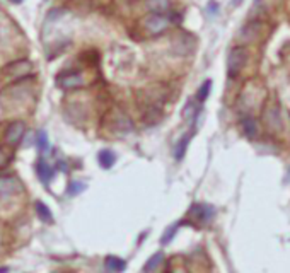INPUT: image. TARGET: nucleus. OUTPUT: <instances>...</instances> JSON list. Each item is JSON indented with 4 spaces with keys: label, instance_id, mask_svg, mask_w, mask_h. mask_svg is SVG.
<instances>
[{
    "label": "nucleus",
    "instance_id": "nucleus-1",
    "mask_svg": "<svg viewBox=\"0 0 290 273\" xmlns=\"http://www.w3.org/2000/svg\"><path fill=\"white\" fill-rule=\"evenodd\" d=\"M248 62V50L244 46H234L227 57V75L230 79L237 77Z\"/></svg>",
    "mask_w": 290,
    "mask_h": 273
},
{
    "label": "nucleus",
    "instance_id": "nucleus-2",
    "mask_svg": "<svg viewBox=\"0 0 290 273\" xmlns=\"http://www.w3.org/2000/svg\"><path fill=\"white\" fill-rule=\"evenodd\" d=\"M171 22L172 21H171V17H169V14H152L150 12L147 17H144L142 26L148 34H152V36H159V34H162L169 26H171Z\"/></svg>",
    "mask_w": 290,
    "mask_h": 273
},
{
    "label": "nucleus",
    "instance_id": "nucleus-3",
    "mask_svg": "<svg viewBox=\"0 0 290 273\" xmlns=\"http://www.w3.org/2000/svg\"><path fill=\"white\" fill-rule=\"evenodd\" d=\"M191 215L196 222L208 224V222H212L213 215H215V210L210 205H205V203H196V205L191 207Z\"/></svg>",
    "mask_w": 290,
    "mask_h": 273
},
{
    "label": "nucleus",
    "instance_id": "nucleus-4",
    "mask_svg": "<svg viewBox=\"0 0 290 273\" xmlns=\"http://www.w3.org/2000/svg\"><path fill=\"white\" fill-rule=\"evenodd\" d=\"M21 183L16 178H0V200H7L21 191Z\"/></svg>",
    "mask_w": 290,
    "mask_h": 273
},
{
    "label": "nucleus",
    "instance_id": "nucleus-5",
    "mask_svg": "<svg viewBox=\"0 0 290 273\" xmlns=\"http://www.w3.org/2000/svg\"><path fill=\"white\" fill-rule=\"evenodd\" d=\"M57 81L62 89H75L84 84V79H82V75L77 74V72H65V74L58 75Z\"/></svg>",
    "mask_w": 290,
    "mask_h": 273
},
{
    "label": "nucleus",
    "instance_id": "nucleus-6",
    "mask_svg": "<svg viewBox=\"0 0 290 273\" xmlns=\"http://www.w3.org/2000/svg\"><path fill=\"white\" fill-rule=\"evenodd\" d=\"M24 132H26V126H24L22 122H14V123H10L9 128H7V133H5L7 142H9L10 145H17L21 140H22Z\"/></svg>",
    "mask_w": 290,
    "mask_h": 273
},
{
    "label": "nucleus",
    "instance_id": "nucleus-7",
    "mask_svg": "<svg viewBox=\"0 0 290 273\" xmlns=\"http://www.w3.org/2000/svg\"><path fill=\"white\" fill-rule=\"evenodd\" d=\"M145 5L152 14H169L171 2L169 0H145Z\"/></svg>",
    "mask_w": 290,
    "mask_h": 273
},
{
    "label": "nucleus",
    "instance_id": "nucleus-8",
    "mask_svg": "<svg viewBox=\"0 0 290 273\" xmlns=\"http://www.w3.org/2000/svg\"><path fill=\"white\" fill-rule=\"evenodd\" d=\"M265 123H267L270 128L273 130H278L282 126V118H280V111H278V108H275V106H271V108H268L267 111H265Z\"/></svg>",
    "mask_w": 290,
    "mask_h": 273
},
{
    "label": "nucleus",
    "instance_id": "nucleus-9",
    "mask_svg": "<svg viewBox=\"0 0 290 273\" xmlns=\"http://www.w3.org/2000/svg\"><path fill=\"white\" fill-rule=\"evenodd\" d=\"M36 172H38V176H40L41 181H43V183H48L51 178H53L55 169L51 168L50 164H46V162H44L43 159H40V161H38V164H36Z\"/></svg>",
    "mask_w": 290,
    "mask_h": 273
},
{
    "label": "nucleus",
    "instance_id": "nucleus-10",
    "mask_svg": "<svg viewBox=\"0 0 290 273\" xmlns=\"http://www.w3.org/2000/svg\"><path fill=\"white\" fill-rule=\"evenodd\" d=\"M241 126H243V132L248 138H254L258 135V123L254 118L251 116H246V118L241 122Z\"/></svg>",
    "mask_w": 290,
    "mask_h": 273
},
{
    "label": "nucleus",
    "instance_id": "nucleus-11",
    "mask_svg": "<svg viewBox=\"0 0 290 273\" xmlns=\"http://www.w3.org/2000/svg\"><path fill=\"white\" fill-rule=\"evenodd\" d=\"M106 268H108L109 272L122 273L126 270V261L118 256H108L106 258Z\"/></svg>",
    "mask_w": 290,
    "mask_h": 273
},
{
    "label": "nucleus",
    "instance_id": "nucleus-12",
    "mask_svg": "<svg viewBox=\"0 0 290 273\" xmlns=\"http://www.w3.org/2000/svg\"><path fill=\"white\" fill-rule=\"evenodd\" d=\"M191 137H193V132L186 133V135H183L181 138H179L178 145H176V152H174L176 161H181V159L185 157L186 148H188V145H189V140H191Z\"/></svg>",
    "mask_w": 290,
    "mask_h": 273
},
{
    "label": "nucleus",
    "instance_id": "nucleus-13",
    "mask_svg": "<svg viewBox=\"0 0 290 273\" xmlns=\"http://www.w3.org/2000/svg\"><path fill=\"white\" fill-rule=\"evenodd\" d=\"M98 161H99V164H101V168L109 169V168H113V166H115L116 155H115V152H111V150H108V148H104V150L99 152Z\"/></svg>",
    "mask_w": 290,
    "mask_h": 273
},
{
    "label": "nucleus",
    "instance_id": "nucleus-14",
    "mask_svg": "<svg viewBox=\"0 0 290 273\" xmlns=\"http://www.w3.org/2000/svg\"><path fill=\"white\" fill-rule=\"evenodd\" d=\"M164 261V254L161 253V251H157V253H154L150 258L147 260V263H145V267H144V272L145 273H150V272H154L155 268L159 267V265Z\"/></svg>",
    "mask_w": 290,
    "mask_h": 273
},
{
    "label": "nucleus",
    "instance_id": "nucleus-15",
    "mask_svg": "<svg viewBox=\"0 0 290 273\" xmlns=\"http://www.w3.org/2000/svg\"><path fill=\"white\" fill-rule=\"evenodd\" d=\"M36 213H38V217L43 220V222H51V220H53L50 209H48V207L44 205L43 202H36Z\"/></svg>",
    "mask_w": 290,
    "mask_h": 273
},
{
    "label": "nucleus",
    "instance_id": "nucleus-16",
    "mask_svg": "<svg viewBox=\"0 0 290 273\" xmlns=\"http://www.w3.org/2000/svg\"><path fill=\"white\" fill-rule=\"evenodd\" d=\"M210 89H212V81H210V79H207V81L198 87V91H196V99H198L200 103H203L207 98H208Z\"/></svg>",
    "mask_w": 290,
    "mask_h": 273
},
{
    "label": "nucleus",
    "instance_id": "nucleus-17",
    "mask_svg": "<svg viewBox=\"0 0 290 273\" xmlns=\"http://www.w3.org/2000/svg\"><path fill=\"white\" fill-rule=\"evenodd\" d=\"M196 113H198V109L195 108V103L189 101L188 105L185 106V111H183V118L186 120V122H193L196 116Z\"/></svg>",
    "mask_w": 290,
    "mask_h": 273
},
{
    "label": "nucleus",
    "instance_id": "nucleus-18",
    "mask_svg": "<svg viewBox=\"0 0 290 273\" xmlns=\"http://www.w3.org/2000/svg\"><path fill=\"white\" fill-rule=\"evenodd\" d=\"M36 145L38 148H40V152H46L48 148H50V144H48V137H46V132H38L36 135Z\"/></svg>",
    "mask_w": 290,
    "mask_h": 273
},
{
    "label": "nucleus",
    "instance_id": "nucleus-19",
    "mask_svg": "<svg viewBox=\"0 0 290 273\" xmlns=\"http://www.w3.org/2000/svg\"><path fill=\"white\" fill-rule=\"evenodd\" d=\"M183 222H176V224H172L171 227H169L167 231H166L164 234H162V239H161V243L162 244H169L171 243V239L174 237V234H176V231H178V227L181 226Z\"/></svg>",
    "mask_w": 290,
    "mask_h": 273
},
{
    "label": "nucleus",
    "instance_id": "nucleus-20",
    "mask_svg": "<svg viewBox=\"0 0 290 273\" xmlns=\"http://www.w3.org/2000/svg\"><path fill=\"white\" fill-rule=\"evenodd\" d=\"M84 188H85V185L84 183H79V181H74V183H70V186H68V195H79L81 191H84Z\"/></svg>",
    "mask_w": 290,
    "mask_h": 273
},
{
    "label": "nucleus",
    "instance_id": "nucleus-21",
    "mask_svg": "<svg viewBox=\"0 0 290 273\" xmlns=\"http://www.w3.org/2000/svg\"><path fill=\"white\" fill-rule=\"evenodd\" d=\"M7 162H9V154L5 152V148L0 147V168H3Z\"/></svg>",
    "mask_w": 290,
    "mask_h": 273
},
{
    "label": "nucleus",
    "instance_id": "nucleus-22",
    "mask_svg": "<svg viewBox=\"0 0 290 273\" xmlns=\"http://www.w3.org/2000/svg\"><path fill=\"white\" fill-rule=\"evenodd\" d=\"M10 2H14V3H21L22 0H10Z\"/></svg>",
    "mask_w": 290,
    "mask_h": 273
}]
</instances>
